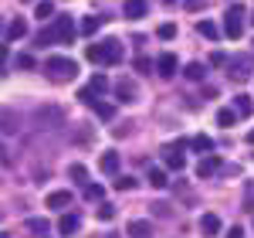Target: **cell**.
<instances>
[{
  "mask_svg": "<svg viewBox=\"0 0 254 238\" xmlns=\"http://www.w3.org/2000/svg\"><path fill=\"white\" fill-rule=\"evenodd\" d=\"M44 72H48V79H51V82H71V79H75V72H78V65H75L71 58L55 55V58H48Z\"/></svg>",
  "mask_w": 254,
  "mask_h": 238,
  "instance_id": "1",
  "label": "cell"
},
{
  "mask_svg": "<svg viewBox=\"0 0 254 238\" xmlns=\"http://www.w3.org/2000/svg\"><path fill=\"white\" fill-rule=\"evenodd\" d=\"M187 146H190L187 139H176L173 146H166V150H163V160H166V167H170V170H183V167H187V157H183V150H187Z\"/></svg>",
  "mask_w": 254,
  "mask_h": 238,
  "instance_id": "2",
  "label": "cell"
},
{
  "mask_svg": "<svg viewBox=\"0 0 254 238\" xmlns=\"http://www.w3.org/2000/svg\"><path fill=\"white\" fill-rule=\"evenodd\" d=\"M224 34L231 41H237L244 34V10H241V7H231V10H227V17H224Z\"/></svg>",
  "mask_w": 254,
  "mask_h": 238,
  "instance_id": "3",
  "label": "cell"
},
{
  "mask_svg": "<svg viewBox=\"0 0 254 238\" xmlns=\"http://www.w3.org/2000/svg\"><path fill=\"white\" fill-rule=\"evenodd\" d=\"M55 122H61V109L58 106H41L38 113H34V126H41V129H51Z\"/></svg>",
  "mask_w": 254,
  "mask_h": 238,
  "instance_id": "4",
  "label": "cell"
},
{
  "mask_svg": "<svg viewBox=\"0 0 254 238\" xmlns=\"http://www.w3.org/2000/svg\"><path fill=\"white\" fill-rule=\"evenodd\" d=\"M176 68H180V61H176L173 51L159 55V61H156V75H163V79H173V75H176Z\"/></svg>",
  "mask_w": 254,
  "mask_h": 238,
  "instance_id": "5",
  "label": "cell"
},
{
  "mask_svg": "<svg viewBox=\"0 0 254 238\" xmlns=\"http://www.w3.org/2000/svg\"><path fill=\"white\" fill-rule=\"evenodd\" d=\"M0 133H3V136H17L20 133V116L17 113H0Z\"/></svg>",
  "mask_w": 254,
  "mask_h": 238,
  "instance_id": "6",
  "label": "cell"
},
{
  "mask_svg": "<svg viewBox=\"0 0 254 238\" xmlns=\"http://www.w3.org/2000/svg\"><path fill=\"white\" fill-rule=\"evenodd\" d=\"M220 228H224L220 215H203V218H200V232H203L207 238H217V235H220Z\"/></svg>",
  "mask_w": 254,
  "mask_h": 238,
  "instance_id": "7",
  "label": "cell"
},
{
  "mask_svg": "<svg viewBox=\"0 0 254 238\" xmlns=\"http://www.w3.org/2000/svg\"><path fill=\"white\" fill-rule=\"evenodd\" d=\"M55 31H58V41H61V44H68V41L75 38V20H71V17H58Z\"/></svg>",
  "mask_w": 254,
  "mask_h": 238,
  "instance_id": "8",
  "label": "cell"
},
{
  "mask_svg": "<svg viewBox=\"0 0 254 238\" xmlns=\"http://www.w3.org/2000/svg\"><path fill=\"white\" fill-rule=\"evenodd\" d=\"M122 14L129 20L142 17V14H146V0H126V3H122Z\"/></svg>",
  "mask_w": 254,
  "mask_h": 238,
  "instance_id": "9",
  "label": "cell"
},
{
  "mask_svg": "<svg viewBox=\"0 0 254 238\" xmlns=\"http://www.w3.org/2000/svg\"><path fill=\"white\" fill-rule=\"evenodd\" d=\"M217 167H220V160H217V157L200 160V163H196V177H203V180H207V177H214V174H217Z\"/></svg>",
  "mask_w": 254,
  "mask_h": 238,
  "instance_id": "10",
  "label": "cell"
},
{
  "mask_svg": "<svg viewBox=\"0 0 254 238\" xmlns=\"http://www.w3.org/2000/svg\"><path fill=\"white\" fill-rule=\"evenodd\" d=\"M116 96H119V102H136V85L129 79H122L116 85Z\"/></svg>",
  "mask_w": 254,
  "mask_h": 238,
  "instance_id": "11",
  "label": "cell"
},
{
  "mask_svg": "<svg viewBox=\"0 0 254 238\" xmlns=\"http://www.w3.org/2000/svg\"><path fill=\"white\" fill-rule=\"evenodd\" d=\"M98 167H102V174H109V177H112V174H119V153H112V150H109V153H102Z\"/></svg>",
  "mask_w": 254,
  "mask_h": 238,
  "instance_id": "12",
  "label": "cell"
},
{
  "mask_svg": "<svg viewBox=\"0 0 254 238\" xmlns=\"http://www.w3.org/2000/svg\"><path fill=\"white\" fill-rule=\"evenodd\" d=\"M58 232H61L64 238H71L75 232H78V215H64V218L58 221Z\"/></svg>",
  "mask_w": 254,
  "mask_h": 238,
  "instance_id": "13",
  "label": "cell"
},
{
  "mask_svg": "<svg viewBox=\"0 0 254 238\" xmlns=\"http://www.w3.org/2000/svg\"><path fill=\"white\" fill-rule=\"evenodd\" d=\"M129 235H132V238H149V235H153V225H149V221H136V218H132V221H129Z\"/></svg>",
  "mask_w": 254,
  "mask_h": 238,
  "instance_id": "14",
  "label": "cell"
},
{
  "mask_svg": "<svg viewBox=\"0 0 254 238\" xmlns=\"http://www.w3.org/2000/svg\"><path fill=\"white\" fill-rule=\"evenodd\" d=\"M183 75H187L190 82H203V79H207V68H203L200 61H190V65L183 68Z\"/></svg>",
  "mask_w": 254,
  "mask_h": 238,
  "instance_id": "15",
  "label": "cell"
},
{
  "mask_svg": "<svg viewBox=\"0 0 254 238\" xmlns=\"http://www.w3.org/2000/svg\"><path fill=\"white\" fill-rule=\"evenodd\" d=\"M105 61L109 65H119L122 61V44L119 41H105Z\"/></svg>",
  "mask_w": 254,
  "mask_h": 238,
  "instance_id": "16",
  "label": "cell"
},
{
  "mask_svg": "<svg viewBox=\"0 0 254 238\" xmlns=\"http://www.w3.org/2000/svg\"><path fill=\"white\" fill-rule=\"evenodd\" d=\"M71 204V194L68 191H51L48 194V208H68Z\"/></svg>",
  "mask_w": 254,
  "mask_h": 238,
  "instance_id": "17",
  "label": "cell"
},
{
  "mask_svg": "<svg viewBox=\"0 0 254 238\" xmlns=\"http://www.w3.org/2000/svg\"><path fill=\"white\" fill-rule=\"evenodd\" d=\"M149 184L163 191V187H170V177H166V170H159V167H149Z\"/></svg>",
  "mask_w": 254,
  "mask_h": 238,
  "instance_id": "18",
  "label": "cell"
},
{
  "mask_svg": "<svg viewBox=\"0 0 254 238\" xmlns=\"http://www.w3.org/2000/svg\"><path fill=\"white\" fill-rule=\"evenodd\" d=\"M24 34H27V20H10V27H7V38L10 41H17V38H24Z\"/></svg>",
  "mask_w": 254,
  "mask_h": 238,
  "instance_id": "19",
  "label": "cell"
},
{
  "mask_svg": "<svg viewBox=\"0 0 254 238\" xmlns=\"http://www.w3.org/2000/svg\"><path fill=\"white\" fill-rule=\"evenodd\" d=\"M190 150H196V153H210V150H214V139L210 136H193L190 139Z\"/></svg>",
  "mask_w": 254,
  "mask_h": 238,
  "instance_id": "20",
  "label": "cell"
},
{
  "mask_svg": "<svg viewBox=\"0 0 254 238\" xmlns=\"http://www.w3.org/2000/svg\"><path fill=\"white\" fill-rule=\"evenodd\" d=\"M196 31H200L203 38H210V41L220 38V31H217V24H214V20H200V24H196Z\"/></svg>",
  "mask_w": 254,
  "mask_h": 238,
  "instance_id": "21",
  "label": "cell"
},
{
  "mask_svg": "<svg viewBox=\"0 0 254 238\" xmlns=\"http://www.w3.org/2000/svg\"><path fill=\"white\" fill-rule=\"evenodd\" d=\"M51 41H58V31H55V27H44L38 38H34V44H38V48H48Z\"/></svg>",
  "mask_w": 254,
  "mask_h": 238,
  "instance_id": "22",
  "label": "cell"
},
{
  "mask_svg": "<svg viewBox=\"0 0 254 238\" xmlns=\"http://www.w3.org/2000/svg\"><path fill=\"white\" fill-rule=\"evenodd\" d=\"M234 109H237V116H251V113H254V102L248 99V96H237V99H234Z\"/></svg>",
  "mask_w": 254,
  "mask_h": 238,
  "instance_id": "23",
  "label": "cell"
},
{
  "mask_svg": "<svg viewBox=\"0 0 254 238\" xmlns=\"http://www.w3.org/2000/svg\"><path fill=\"white\" fill-rule=\"evenodd\" d=\"M241 204H244V211L254 215V180H244V201Z\"/></svg>",
  "mask_w": 254,
  "mask_h": 238,
  "instance_id": "24",
  "label": "cell"
},
{
  "mask_svg": "<svg viewBox=\"0 0 254 238\" xmlns=\"http://www.w3.org/2000/svg\"><path fill=\"white\" fill-rule=\"evenodd\" d=\"M51 14H55V3H51V0H41L38 7H34V17L38 20H48Z\"/></svg>",
  "mask_w": 254,
  "mask_h": 238,
  "instance_id": "25",
  "label": "cell"
},
{
  "mask_svg": "<svg viewBox=\"0 0 254 238\" xmlns=\"http://www.w3.org/2000/svg\"><path fill=\"white\" fill-rule=\"evenodd\" d=\"M98 27H102V17H95V14L92 17H81V34H95Z\"/></svg>",
  "mask_w": 254,
  "mask_h": 238,
  "instance_id": "26",
  "label": "cell"
},
{
  "mask_svg": "<svg viewBox=\"0 0 254 238\" xmlns=\"http://www.w3.org/2000/svg\"><path fill=\"white\" fill-rule=\"evenodd\" d=\"M234 119H237V109H217V122L220 126H234Z\"/></svg>",
  "mask_w": 254,
  "mask_h": 238,
  "instance_id": "27",
  "label": "cell"
},
{
  "mask_svg": "<svg viewBox=\"0 0 254 238\" xmlns=\"http://www.w3.org/2000/svg\"><path fill=\"white\" fill-rule=\"evenodd\" d=\"M85 55H88V61H105V41L102 44H88Z\"/></svg>",
  "mask_w": 254,
  "mask_h": 238,
  "instance_id": "28",
  "label": "cell"
},
{
  "mask_svg": "<svg viewBox=\"0 0 254 238\" xmlns=\"http://www.w3.org/2000/svg\"><path fill=\"white\" fill-rule=\"evenodd\" d=\"M92 109H95L102 119H112V116H116V109H112L109 102H98V99H95V102H92Z\"/></svg>",
  "mask_w": 254,
  "mask_h": 238,
  "instance_id": "29",
  "label": "cell"
},
{
  "mask_svg": "<svg viewBox=\"0 0 254 238\" xmlns=\"http://www.w3.org/2000/svg\"><path fill=\"white\" fill-rule=\"evenodd\" d=\"M102 194H105V187H102V184H85V198H88V201H98Z\"/></svg>",
  "mask_w": 254,
  "mask_h": 238,
  "instance_id": "30",
  "label": "cell"
},
{
  "mask_svg": "<svg viewBox=\"0 0 254 238\" xmlns=\"http://www.w3.org/2000/svg\"><path fill=\"white\" fill-rule=\"evenodd\" d=\"M156 34H159V38H163V41L176 38V24H170V20H166V24H159V27H156Z\"/></svg>",
  "mask_w": 254,
  "mask_h": 238,
  "instance_id": "31",
  "label": "cell"
},
{
  "mask_svg": "<svg viewBox=\"0 0 254 238\" xmlns=\"http://www.w3.org/2000/svg\"><path fill=\"white\" fill-rule=\"evenodd\" d=\"M68 174L78 180V184H85V180H88V170H85V163H71V170H68Z\"/></svg>",
  "mask_w": 254,
  "mask_h": 238,
  "instance_id": "32",
  "label": "cell"
},
{
  "mask_svg": "<svg viewBox=\"0 0 254 238\" xmlns=\"http://www.w3.org/2000/svg\"><path fill=\"white\" fill-rule=\"evenodd\" d=\"M27 228H31V232H38V235H44V232H48L51 225H48L44 218H27Z\"/></svg>",
  "mask_w": 254,
  "mask_h": 238,
  "instance_id": "33",
  "label": "cell"
},
{
  "mask_svg": "<svg viewBox=\"0 0 254 238\" xmlns=\"http://www.w3.org/2000/svg\"><path fill=\"white\" fill-rule=\"evenodd\" d=\"M78 99L85 102V106H92V102L98 99V92H95V89H92V85H85V89H81V92H78Z\"/></svg>",
  "mask_w": 254,
  "mask_h": 238,
  "instance_id": "34",
  "label": "cell"
},
{
  "mask_svg": "<svg viewBox=\"0 0 254 238\" xmlns=\"http://www.w3.org/2000/svg\"><path fill=\"white\" fill-rule=\"evenodd\" d=\"M88 85H92L95 92H109V79H105V75H95V79L88 82Z\"/></svg>",
  "mask_w": 254,
  "mask_h": 238,
  "instance_id": "35",
  "label": "cell"
},
{
  "mask_svg": "<svg viewBox=\"0 0 254 238\" xmlns=\"http://www.w3.org/2000/svg\"><path fill=\"white\" fill-rule=\"evenodd\" d=\"M116 187L119 191H132L136 187V177H116Z\"/></svg>",
  "mask_w": 254,
  "mask_h": 238,
  "instance_id": "36",
  "label": "cell"
},
{
  "mask_svg": "<svg viewBox=\"0 0 254 238\" xmlns=\"http://www.w3.org/2000/svg\"><path fill=\"white\" fill-rule=\"evenodd\" d=\"M17 68H27V72H31V68H34V58H31V55H17Z\"/></svg>",
  "mask_w": 254,
  "mask_h": 238,
  "instance_id": "37",
  "label": "cell"
},
{
  "mask_svg": "<svg viewBox=\"0 0 254 238\" xmlns=\"http://www.w3.org/2000/svg\"><path fill=\"white\" fill-rule=\"evenodd\" d=\"M112 215H116V208H109V204L98 208V218H102V221H112Z\"/></svg>",
  "mask_w": 254,
  "mask_h": 238,
  "instance_id": "38",
  "label": "cell"
},
{
  "mask_svg": "<svg viewBox=\"0 0 254 238\" xmlns=\"http://www.w3.org/2000/svg\"><path fill=\"white\" fill-rule=\"evenodd\" d=\"M153 65H149V58H136V72H149Z\"/></svg>",
  "mask_w": 254,
  "mask_h": 238,
  "instance_id": "39",
  "label": "cell"
},
{
  "mask_svg": "<svg viewBox=\"0 0 254 238\" xmlns=\"http://www.w3.org/2000/svg\"><path fill=\"white\" fill-rule=\"evenodd\" d=\"M224 238H244V228H241V225H234V228H231Z\"/></svg>",
  "mask_w": 254,
  "mask_h": 238,
  "instance_id": "40",
  "label": "cell"
},
{
  "mask_svg": "<svg viewBox=\"0 0 254 238\" xmlns=\"http://www.w3.org/2000/svg\"><path fill=\"white\" fill-rule=\"evenodd\" d=\"M7 55H10V48H7V44H0V65L7 61Z\"/></svg>",
  "mask_w": 254,
  "mask_h": 238,
  "instance_id": "41",
  "label": "cell"
},
{
  "mask_svg": "<svg viewBox=\"0 0 254 238\" xmlns=\"http://www.w3.org/2000/svg\"><path fill=\"white\" fill-rule=\"evenodd\" d=\"M187 7H190V10H200V7H203V0H187Z\"/></svg>",
  "mask_w": 254,
  "mask_h": 238,
  "instance_id": "42",
  "label": "cell"
},
{
  "mask_svg": "<svg viewBox=\"0 0 254 238\" xmlns=\"http://www.w3.org/2000/svg\"><path fill=\"white\" fill-rule=\"evenodd\" d=\"M248 143H254V129H251V133H248Z\"/></svg>",
  "mask_w": 254,
  "mask_h": 238,
  "instance_id": "43",
  "label": "cell"
},
{
  "mask_svg": "<svg viewBox=\"0 0 254 238\" xmlns=\"http://www.w3.org/2000/svg\"><path fill=\"white\" fill-rule=\"evenodd\" d=\"M0 238H10V235H7V232H0Z\"/></svg>",
  "mask_w": 254,
  "mask_h": 238,
  "instance_id": "44",
  "label": "cell"
},
{
  "mask_svg": "<svg viewBox=\"0 0 254 238\" xmlns=\"http://www.w3.org/2000/svg\"><path fill=\"white\" fill-rule=\"evenodd\" d=\"M24 3H31V0H24Z\"/></svg>",
  "mask_w": 254,
  "mask_h": 238,
  "instance_id": "45",
  "label": "cell"
},
{
  "mask_svg": "<svg viewBox=\"0 0 254 238\" xmlns=\"http://www.w3.org/2000/svg\"><path fill=\"white\" fill-rule=\"evenodd\" d=\"M112 238H116V235H112Z\"/></svg>",
  "mask_w": 254,
  "mask_h": 238,
  "instance_id": "46",
  "label": "cell"
},
{
  "mask_svg": "<svg viewBox=\"0 0 254 238\" xmlns=\"http://www.w3.org/2000/svg\"><path fill=\"white\" fill-rule=\"evenodd\" d=\"M251 20H254V17H251Z\"/></svg>",
  "mask_w": 254,
  "mask_h": 238,
  "instance_id": "47",
  "label": "cell"
}]
</instances>
